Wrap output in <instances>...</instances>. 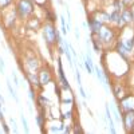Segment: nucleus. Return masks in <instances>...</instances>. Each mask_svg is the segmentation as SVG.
Instances as JSON below:
<instances>
[{
	"label": "nucleus",
	"instance_id": "obj_1",
	"mask_svg": "<svg viewBox=\"0 0 134 134\" xmlns=\"http://www.w3.org/2000/svg\"><path fill=\"white\" fill-rule=\"evenodd\" d=\"M43 35H44V39L48 42V43H52V42H55V39H56V30L51 24H47L44 27Z\"/></svg>",
	"mask_w": 134,
	"mask_h": 134
},
{
	"label": "nucleus",
	"instance_id": "obj_2",
	"mask_svg": "<svg viewBox=\"0 0 134 134\" xmlns=\"http://www.w3.org/2000/svg\"><path fill=\"white\" fill-rule=\"evenodd\" d=\"M18 8H19V11H20V15L22 16H27L28 13H31L34 11L32 3H31L30 0H22Z\"/></svg>",
	"mask_w": 134,
	"mask_h": 134
},
{
	"label": "nucleus",
	"instance_id": "obj_3",
	"mask_svg": "<svg viewBox=\"0 0 134 134\" xmlns=\"http://www.w3.org/2000/svg\"><path fill=\"white\" fill-rule=\"evenodd\" d=\"M99 38H101L105 43H109L113 39V32L106 27H101V30H99Z\"/></svg>",
	"mask_w": 134,
	"mask_h": 134
},
{
	"label": "nucleus",
	"instance_id": "obj_4",
	"mask_svg": "<svg viewBox=\"0 0 134 134\" xmlns=\"http://www.w3.org/2000/svg\"><path fill=\"white\" fill-rule=\"evenodd\" d=\"M85 66H86V70L89 71V74H93L94 67H93V59H91V54H90L89 47H87V54H86V61H85Z\"/></svg>",
	"mask_w": 134,
	"mask_h": 134
},
{
	"label": "nucleus",
	"instance_id": "obj_5",
	"mask_svg": "<svg viewBox=\"0 0 134 134\" xmlns=\"http://www.w3.org/2000/svg\"><path fill=\"white\" fill-rule=\"evenodd\" d=\"M59 78H61V81H62V85H63V89L64 90H68L70 89V85H68V82H67V79L64 78V73H63V68H62V63H61V59H59Z\"/></svg>",
	"mask_w": 134,
	"mask_h": 134
},
{
	"label": "nucleus",
	"instance_id": "obj_6",
	"mask_svg": "<svg viewBox=\"0 0 134 134\" xmlns=\"http://www.w3.org/2000/svg\"><path fill=\"white\" fill-rule=\"evenodd\" d=\"M89 24H90V28H91L93 32H99V30H101V27H102V23L99 20H97V19H90Z\"/></svg>",
	"mask_w": 134,
	"mask_h": 134
},
{
	"label": "nucleus",
	"instance_id": "obj_7",
	"mask_svg": "<svg viewBox=\"0 0 134 134\" xmlns=\"http://www.w3.org/2000/svg\"><path fill=\"white\" fill-rule=\"evenodd\" d=\"M106 118L109 121V126H110V132L111 133H115V127H114V121H113V117L110 114V109H109V105L106 106Z\"/></svg>",
	"mask_w": 134,
	"mask_h": 134
},
{
	"label": "nucleus",
	"instance_id": "obj_8",
	"mask_svg": "<svg viewBox=\"0 0 134 134\" xmlns=\"http://www.w3.org/2000/svg\"><path fill=\"white\" fill-rule=\"evenodd\" d=\"M125 123H126V127L130 129V127L134 126V113H129L125 117Z\"/></svg>",
	"mask_w": 134,
	"mask_h": 134
},
{
	"label": "nucleus",
	"instance_id": "obj_9",
	"mask_svg": "<svg viewBox=\"0 0 134 134\" xmlns=\"http://www.w3.org/2000/svg\"><path fill=\"white\" fill-rule=\"evenodd\" d=\"M50 81H51V76H50V74H48V71H42L40 73V83L42 85H47V83H50Z\"/></svg>",
	"mask_w": 134,
	"mask_h": 134
},
{
	"label": "nucleus",
	"instance_id": "obj_10",
	"mask_svg": "<svg viewBox=\"0 0 134 134\" xmlns=\"http://www.w3.org/2000/svg\"><path fill=\"white\" fill-rule=\"evenodd\" d=\"M118 52H119V55H121L122 58H126V54L129 52V51L126 50V47H125V44L122 43V42H119V43H118Z\"/></svg>",
	"mask_w": 134,
	"mask_h": 134
},
{
	"label": "nucleus",
	"instance_id": "obj_11",
	"mask_svg": "<svg viewBox=\"0 0 134 134\" xmlns=\"http://www.w3.org/2000/svg\"><path fill=\"white\" fill-rule=\"evenodd\" d=\"M122 19H123L125 22H132L133 20V12L130 10H126V11H123V13H122Z\"/></svg>",
	"mask_w": 134,
	"mask_h": 134
},
{
	"label": "nucleus",
	"instance_id": "obj_12",
	"mask_svg": "<svg viewBox=\"0 0 134 134\" xmlns=\"http://www.w3.org/2000/svg\"><path fill=\"white\" fill-rule=\"evenodd\" d=\"M27 76H28V79H30V81L32 82V85H35V86H39V85H40V82L38 81V76L34 75L32 73H28V74H27Z\"/></svg>",
	"mask_w": 134,
	"mask_h": 134
},
{
	"label": "nucleus",
	"instance_id": "obj_13",
	"mask_svg": "<svg viewBox=\"0 0 134 134\" xmlns=\"http://www.w3.org/2000/svg\"><path fill=\"white\" fill-rule=\"evenodd\" d=\"M7 87H8V90H10L11 95H12L13 98H15V101L18 102V101H19V98H18V95H16V91L12 89V86H11V82H10V81H7Z\"/></svg>",
	"mask_w": 134,
	"mask_h": 134
},
{
	"label": "nucleus",
	"instance_id": "obj_14",
	"mask_svg": "<svg viewBox=\"0 0 134 134\" xmlns=\"http://www.w3.org/2000/svg\"><path fill=\"white\" fill-rule=\"evenodd\" d=\"M27 66L31 68V70H34V68H36V66H38V63H36V59H32V58H30L27 61Z\"/></svg>",
	"mask_w": 134,
	"mask_h": 134
},
{
	"label": "nucleus",
	"instance_id": "obj_15",
	"mask_svg": "<svg viewBox=\"0 0 134 134\" xmlns=\"http://www.w3.org/2000/svg\"><path fill=\"white\" fill-rule=\"evenodd\" d=\"M123 44H125V47H126V50L130 52V50H132L133 46H134V40H133V39H127V42H126V43H123Z\"/></svg>",
	"mask_w": 134,
	"mask_h": 134
},
{
	"label": "nucleus",
	"instance_id": "obj_16",
	"mask_svg": "<svg viewBox=\"0 0 134 134\" xmlns=\"http://www.w3.org/2000/svg\"><path fill=\"white\" fill-rule=\"evenodd\" d=\"M61 23H62V32L66 34L67 32V28H66V20H64V16L61 15Z\"/></svg>",
	"mask_w": 134,
	"mask_h": 134
},
{
	"label": "nucleus",
	"instance_id": "obj_17",
	"mask_svg": "<svg viewBox=\"0 0 134 134\" xmlns=\"http://www.w3.org/2000/svg\"><path fill=\"white\" fill-rule=\"evenodd\" d=\"M22 123H23V126H24V132L25 133H28L30 130H28V123H27V119L24 118V115H22Z\"/></svg>",
	"mask_w": 134,
	"mask_h": 134
},
{
	"label": "nucleus",
	"instance_id": "obj_18",
	"mask_svg": "<svg viewBox=\"0 0 134 134\" xmlns=\"http://www.w3.org/2000/svg\"><path fill=\"white\" fill-rule=\"evenodd\" d=\"M36 121H38V125H39V126H43V115H38V117H36Z\"/></svg>",
	"mask_w": 134,
	"mask_h": 134
},
{
	"label": "nucleus",
	"instance_id": "obj_19",
	"mask_svg": "<svg viewBox=\"0 0 134 134\" xmlns=\"http://www.w3.org/2000/svg\"><path fill=\"white\" fill-rule=\"evenodd\" d=\"M4 71H5V67H4V62H3V59L0 58V73H1V74H4Z\"/></svg>",
	"mask_w": 134,
	"mask_h": 134
},
{
	"label": "nucleus",
	"instance_id": "obj_20",
	"mask_svg": "<svg viewBox=\"0 0 134 134\" xmlns=\"http://www.w3.org/2000/svg\"><path fill=\"white\" fill-rule=\"evenodd\" d=\"M12 79H13V83H15L16 86H19V79H18V76H16V73H12Z\"/></svg>",
	"mask_w": 134,
	"mask_h": 134
},
{
	"label": "nucleus",
	"instance_id": "obj_21",
	"mask_svg": "<svg viewBox=\"0 0 134 134\" xmlns=\"http://www.w3.org/2000/svg\"><path fill=\"white\" fill-rule=\"evenodd\" d=\"M11 125H12V127H13V132H15V133H18V127H16V122H15V119H13V118H11Z\"/></svg>",
	"mask_w": 134,
	"mask_h": 134
},
{
	"label": "nucleus",
	"instance_id": "obj_22",
	"mask_svg": "<svg viewBox=\"0 0 134 134\" xmlns=\"http://www.w3.org/2000/svg\"><path fill=\"white\" fill-rule=\"evenodd\" d=\"M39 101H40L42 106H44V103H50V101H48V99H46L44 97H40V98H39Z\"/></svg>",
	"mask_w": 134,
	"mask_h": 134
},
{
	"label": "nucleus",
	"instance_id": "obj_23",
	"mask_svg": "<svg viewBox=\"0 0 134 134\" xmlns=\"http://www.w3.org/2000/svg\"><path fill=\"white\" fill-rule=\"evenodd\" d=\"M11 0H0V7H5V5H8V3H10Z\"/></svg>",
	"mask_w": 134,
	"mask_h": 134
},
{
	"label": "nucleus",
	"instance_id": "obj_24",
	"mask_svg": "<svg viewBox=\"0 0 134 134\" xmlns=\"http://www.w3.org/2000/svg\"><path fill=\"white\" fill-rule=\"evenodd\" d=\"M113 117H114V119H115V121H118V119H119V115H118V113H117V110L114 109V107H113Z\"/></svg>",
	"mask_w": 134,
	"mask_h": 134
},
{
	"label": "nucleus",
	"instance_id": "obj_25",
	"mask_svg": "<svg viewBox=\"0 0 134 134\" xmlns=\"http://www.w3.org/2000/svg\"><path fill=\"white\" fill-rule=\"evenodd\" d=\"M28 97H30V99H31V101H34V91H32V90H30V91H28Z\"/></svg>",
	"mask_w": 134,
	"mask_h": 134
},
{
	"label": "nucleus",
	"instance_id": "obj_26",
	"mask_svg": "<svg viewBox=\"0 0 134 134\" xmlns=\"http://www.w3.org/2000/svg\"><path fill=\"white\" fill-rule=\"evenodd\" d=\"M3 126H4V132H5V133H8V132H10V129H8V126H7L5 123H3Z\"/></svg>",
	"mask_w": 134,
	"mask_h": 134
},
{
	"label": "nucleus",
	"instance_id": "obj_27",
	"mask_svg": "<svg viewBox=\"0 0 134 134\" xmlns=\"http://www.w3.org/2000/svg\"><path fill=\"white\" fill-rule=\"evenodd\" d=\"M79 36H81V35H79V31H78V28H76V31H75V38L78 39V40H79Z\"/></svg>",
	"mask_w": 134,
	"mask_h": 134
},
{
	"label": "nucleus",
	"instance_id": "obj_28",
	"mask_svg": "<svg viewBox=\"0 0 134 134\" xmlns=\"http://www.w3.org/2000/svg\"><path fill=\"white\" fill-rule=\"evenodd\" d=\"M75 133H83V130L79 129V127H76V129H75Z\"/></svg>",
	"mask_w": 134,
	"mask_h": 134
},
{
	"label": "nucleus",
	"instance_id": "obj_29",
	"mask_svg": "<svg viewBox=\"0 0 134 134\" xmlns=\"http://www.w3.org/2000/svg\"><path fill=\"white\" fill-rule=\"evenodd\" d=\"M134 0H123V3H126V4H130V3H133Z\"/></svg>",
	"mask_w": 134,
	"mask_h": 134
},
{
	"label": "nucleus",
	"instance_id": "obj_30",
	"mask_svg": "<svg viewBox=\"0 0 134 134\" xmlns=\"http://www.w3.org/2000/svg\"><path fill=\"white\" fill-rule=\"evenodd\" d=\"M0 119L3 121V113H1V110H0Z\"/></svg>",
	"mask_w": 134,
	"mask_h": 134
}]
</instances>
